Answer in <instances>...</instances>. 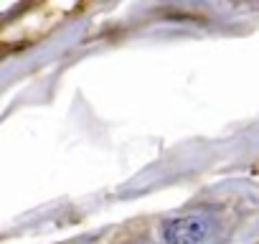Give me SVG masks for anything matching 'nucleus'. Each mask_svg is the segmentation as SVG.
Wrapping results in <instances>:
<instances>
[{
    "label": "nucleus",
    "instance_id": "obj_1",
    "mask_svg": "<svg viewBox=\"0 0 259 244\" xmlns=\"http://www.w3.org/2000/svg\"><path fill=\"white\" fill-rule=\"evenodd\" d=\"M208 234H211V221L208 216L201 214H186L165 221L163 226V239L168 244H203Z\"/></svg>",
    "mask_w": 259,
    "mask_h": 244
}]
</instances>
